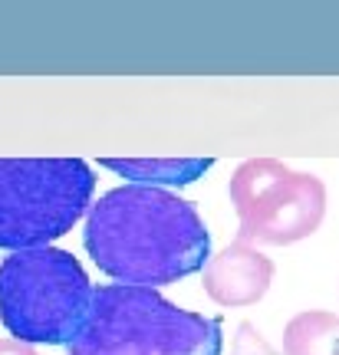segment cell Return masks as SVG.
<instances>
[{"label": "cell", "mask_w": 339, "mask_h": 355, "mask_svg": "<svg viewBox=\"0 0 339 355\" xmlns=\"http://www.w3.org/2000/svg\"><path fill=\"white\" fill-rule=\"evenodd\" d=\"M83 243L106 277L149 290L191 277L211 260V234L198 207L145 184H122L89 204Z\"/></svg>", "instance_id": "1"}, {"label": "cell", "mask_w": 339, "mask_h": 355, "mask_svg": "<svg viewBox=\"0 0 339 355\" xmlns=\"http://www.w3.org/2000/svg\"><path fill=\"white\" fill-rule=\"evenodd\" d=\"M66 355H221V322L181 309L149 286H92Z\"/></svg>", "instance_id": "2"}, {"label": "cell", "mask_w": 339, "mask_h": 355, "mask_svg": "<svg viewBox=\"0 0 339 355\" xmlns=\"http://www.w3.org/2000/svg\"><path fill=\"white\" fill-rule=\"evenodd\" d=\"M89 300L92 283L69 250H17L0 263V322L17 343L69 345Z\"/></svg>", "instance_id": "3"}, {"label": "cell", "mask_w": 339, "mask_h": 355, "mask_svg": "<svg viewBox=\"0 0 339 355\" xmlns=\"http://www.w3.org/2000/svg\"><path fill=\"white\" fill-rule=\"evenodd\" d=\"M96 175L83 158H0V250H37L86 217Z\"/></svg>", "instance_id": "4"}, {"label": "cell", "mask_w": 339, "mask_h": 355, "mask_svg": "<svg viewBox=\"0 0 339 355\" xmlns=\"http://www.w3.org/2000/svg\"><path fill=\"white\" fill-rule=\"evenodd\" d=\"M231 204L240 220V243L306 241L326 214V184L316 175L293 171L276 158H251L227 184Z\"/></svg>", "instance_id": "5"}, {"label": "cell", "mask_w": 339, "mask_h": 355, "mask_svg": "<svg viewBox=\"0 0 339 355\" xmlns=\"http://www.w3.org/2000/svg\"><path fill=\"white\" fill-rule=\"evenodd\" d=\"M274 283V260L251 243H231L204 263L201 286L217 306H251L264 300Z\"/></svg>", "instance_id": "6"}, {"label": "cell", "mask_w": 339, "mask_h": 355, "mask_svg": "<svg viewBox=\"0 0 339 355\" xmlns=\"http://www.w3.org/2000/svg\"><path fill=\"white\" fill-rule=\"evenodd\" d=\"M102 168L115 175L132 178L145 188H162V184H191L204 178V171L214 168V158H102Z\"/></svg>", "instance_id": "7"}, {"label": "cell", "mask_w": 339, "mask_h": 355, "mask_svg": "<svg viewBox=\"0 0 339 355\" xmlns=\"http://www.w3.org/2000/svg\"><path fill=\"white\" fill-rule=\"evenodd\" d=\"M283 355H339V316L306 309L283 329Z\"/></svg>", "instance_id": "8"}, {"label": "cell", "mask_w": 339, "mask_h": 355, "mask_svg": "<svg viewBox=\"0 0 339 355\" xmlns=\"http://www.w3.org/2000/svg\"><path fill=\"white\" fill-rule=\"evenodd\" d=\"M0 355H37L33 345H24L17 339H0Z\"/></svg>", "instance_id": "9"}]
</instances>
